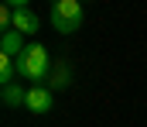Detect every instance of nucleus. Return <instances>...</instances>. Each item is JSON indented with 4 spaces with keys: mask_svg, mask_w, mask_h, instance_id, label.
<instances>
[{
    "mask_svg": "<svg viewBox=\"0 0 147 127\" xmlns=\"http://www.w3.org/2000/svg\"><path fill=\"white\" fill-rule=\"evenodd\" d=\"M14 76H17V62L0 55V83H3V86H14Z\"/></svg>",
    "mask_w": 147,
    "mask_h": 127,
    "instance_id": "obj_7",
    "label": "nucleus"
},
{
    "mask_svg": "<svg viewBox=\"0 0 147 127\" xmlns=\"http://www.w3.org/2000/svg\"><path fill=\"white\" fill-rule=\"evenodd\" d=\"M24 48H28V45L21 41L17 31H3V38H0V55H3V58H17Z\"/></svg>",
    "mask_w": 147,
    "mask_h": 127,
    "instance_id": "obj_5",
    "label": "nucleus"
},
{
    "mask_svg": "<svg viewBox=\"0 0 147 127\" xmlns=\"http://www.w3.org/2000/svg\"><path fill=\"white\" fill-rule=\"evenodd\" d=\"M24 107H28L31 113H48V110H51V89H48V86H31Z\"/></svg>",
    "mask_w": 147,
    "mask_h": 127,
    "instance_id": "obj_4",
    "label": "nucleus"
},
{
    "mask_svg": "<svg viewBox=\"0 0 147 127\" xmlns=\"http://www.w3.org/2000/svg\"><path fill=\"white\" fill-rule=\"evenodd\" d=\"M17 76H24L28 83H34V86H45V79H48V72H51V58H48V48L45 45H38L31 41L17 58Z\"/></svg>",
    "mask_w": 147,
    "mask_h": 127,
    "instance_id": "obj_1",
    "label": "nucleus"
},
{
    "mask_svg": "<svg viewBox=\"0 0 147 127\" xmlns=\"http://www.w3.org/2000/svg\"><path fill=\"white\" fill-rule=\"evenodd\" d=\"M3 103H7V107L28 103V89H21V86H3Z\"/></svg>",
    "mask_w": 147,
    "mask_h": 127,
    "instance_id": "obj_6",
    "label": "nucleus"
},
{
    "mask_svg": "<svg viewBox=\"0 0 147 127\" xmlns=\"http://www.w3.org/2000/svg\"><path fill=\"white\" fill-rule=\"evenodd\" d=\"M10 31H17V35H38L41 31V17H38L28 3L24 7H14V28Z\"/></svg>",
    "mask_w": 147,
    "mask_h": 127,
    "instance_id": "obj_3",
    "label": "nucleus"
},
{
    "mask_svg": "<svg viewBox=\"0 0 147 127\" xmlns=\"http://www.w3.org/2000/svg\"><path fill=\"white\" fill-rule=\"evenodd\" d=\"M48 21H51L55 31L72 35V31L82 28V3H79V0H55L51 10H48Z\"/></svg>",
    "mask_w": 147,
    "mask_h": 127,
    "instance_id": "obj_2",
    "label": "nucleus"
},
{
    "mask_svg": "<svg viewBox=\"0 0 147 127\" xmlns=\"http://www.w3.org/2000/svg\"><path fill=\"white\" fill-rule=\"evenodd\" d=\"M65 86H69V69H65V65H58V72L48 79V89H65Z\"/></svg>",
    "mask_w": 147,
    "mask_h": 127,
    "instance_id": "obj_8",
    "label": "nucleus"
}]
</instances>
